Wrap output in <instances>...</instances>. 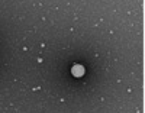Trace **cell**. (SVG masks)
Here are the masks:
<instances>
[{
	"mask_svg": "<svg viewBox=\"0 0 145 113\" xmlns=\"http://www.w3.org/2000/svg\"><path fill=\"white\" fill-rule=\"evenodd\" d=\"M83 73H84V70H83V67H81V65H76V67L73 68V74H74L76 77L83 75Z\"/></svg>",
	"mask_w": 145,
	"mask_h": 113,
	"instance_id": "obj_1",
	"label": "cell"
}]
</instances>
